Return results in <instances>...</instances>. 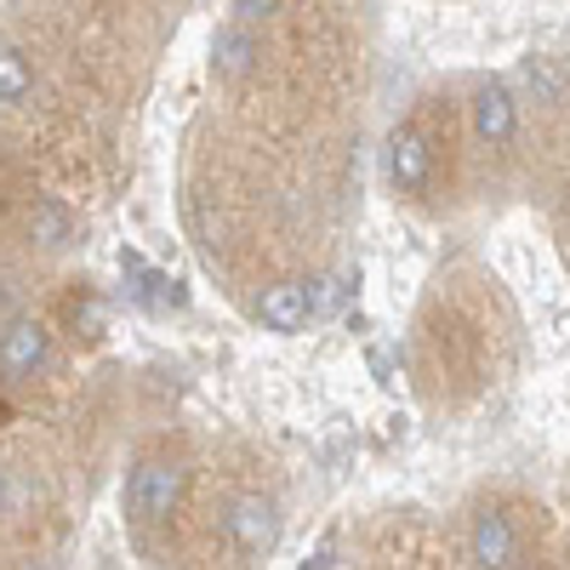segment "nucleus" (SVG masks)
Returning a JSON list of instances; mask_svg holds the SVG:
<instances>
[{
    "label": "nucleus",
    "mask_w": 570,
    "mask_h": 570,
    "mask_svg": "<svg viewBox=\"0 0 570 570\" xmlns=\"http://www.w3.org/2000/svg\"><path fill=\"white\" fill-rule=\"evenodd\" d=\"M183 491H188V462L177 451H142L126 473V519L137 531H160L183 508Z\"/></svg>",
    "instance_id": "1"
},
{
    "label": "nucleus",
    "mask_w": 570,
    "mask_h": 570,
    "mask_svg": "<svg viewBox=\"0 0 570 570\" xmlns=\"http://www.w3.org/2000/svg\"><path fill=\"white\" fill-rule=\"evenodd\" d=\"M52 365V331L29 314H12L0 325V383L18 389V383H35V376Z\"/></svg>",
    "instance_id": "2"
},
{
    "label": "nucleus",
    "mask_w": 570,
    "mask_h": 570,
    "mask_svg": "<svg viewBox=\"0 0 570 570\" xmlns=\"http://www.w3.org/2000/svg\"><path fill=\"white\" fill-rule=\"evenodd\" d=\"M223 537L240 559H263L274 542H279V502L263 497V491H246L234 497L228 513H223Z\"/></svg>",
    "instance_id": "3"
},
{
    "label": "nucleus",
    "mask_w": 570,
    "mask_h": 570,
    "mask_svg": "<svg viewBox=\"0 0 570 570\" xmlns=\"http://www.w3.org/2000/svg\"><path fill=\"white\" fill-rule=\"evenodd\" d=\"M257 320L268 331H279V337H297V331L314 320V285L308 279H274V285H263Z\"/></svg>",
    "instance_id": "4"
},
{
    "label": "nucleus",
    "mask_w": 570,
    "mask_h": 570,
    "mask_svg": "<svg viewBox=\"0 0 570 570\" xmlns=\"http://www.w3.org/2000/svg\"><path fill=\"white\" fill-rule=\"evenodd\" d=\"M257 58H263V35L252 23H234L228 18L212 35V69H217V80H246L257 69Z\"/></svg>",
    "instance_id": "5"
},
{
    "label": "nucleus",
    "mask_w": 570,
    "mask_h": 570,
    "mask_svg": "<svg viewBox=\"0 0 570 570\" xmlns=\"http://www.w3.org/2000/svg\"><path fill=\"white\" fill-rule=\"evenodd\" d=\"M428 171H434V149H428V137H422L416 126H400L394 142H389V177H394V188H405V195H422Z\"/></svg>",
    "instance_id": "6"
},
{
    "label": "nucleus",
    "mask_w": 570,
    "mask_h": 570,
    "mask_svg": "<svg viewBox=\"0 0 570 570\" xmlns=\"http://www.w3.org/2000/svg\"><path fill=\"white\" fill-rule=\"evenodd\" d=\"M468 548H473V559H480L485 570H508V564H513V553H519V537H513V525H508V513H497V508L473 513Z\"/></svg>",
    "instance_id": "7"
},
{
    "label": "nucleus",
    "mask_w": 570,
    "mask_h": 570,
    "mask_svg": "<svg viewBox=\"0 0 570 570\" xmlns=\"http://www.w3.org/2000/svg\"><path fill=\"white\" fill-rule=\"evenodd\" d=\"M473 131L485 142H508L513 137V98L508 86H480V98H473Z\"/></svg>",
    "instance_id": "8"
},
{
    "label": "nucleus",
    "mask_w": 570,
    "mask_h": 570,
    "mask_svg": "<svg viewBox=\"0 0 570 570\" xmlns=\"http://www.w3.org/2000/svg\"><path fill=\"white\" fill-rule=\"evenodd\" d=\"M35 91V69H29V58H23V46H0V109H12V104H23Z\"/></svg>",
    "instance_id": "9"
},
{
    "label": "nucleus",
    "mask_w": 570,
    "mask_h": 570,
    "mask_svg": "<svg viewBox=\"0 0 570 570\" xmlns=\"http://www.w3.org/2000/svg\"><path fill=\"white\" fill-rule=\"evenodd\" d=\"M525 75H531V86L542 91V98H564V80H559L542 58H531V63H525Z\"/></svg>",
    "instance_id": "10"
},
{
    "label": "nucleus",
    "mask_w": 570,
    "mask_h": 570,
    "mask_svg": "<svg viewBox=\"0 0 570 570\" xmlns=\"http://www.w3.org/2000/svg\"><path fill=\"white\" fill-rule=\"evenodd\" d=\"M0 513H7V462H0Z\"/></svg>",
    "instance_id": "11"
},
{
    "label": "nucleus",
    "mask_w": 570,
    "mask_h": 570,
    "mask_svg": "<svg viewBox=\"0 0 570 570\" xmlns=\"http://www.w3.org/2000/svg\"><path fill=\"white\" fill-rule=\"evenodd\" d=\"M35 570H58V564H35Z\"/></svg>",
    "instance_id": "12"
}]
</instances>
